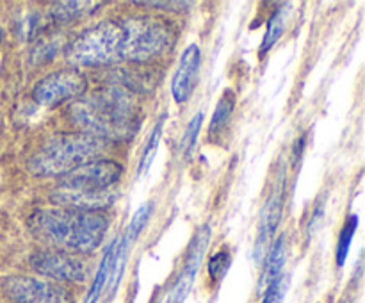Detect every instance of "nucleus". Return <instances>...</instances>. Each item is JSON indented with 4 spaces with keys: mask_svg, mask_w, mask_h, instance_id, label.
<instances>
[{
    "mask_svg": "<svg viewBox=\"0 0 365 303\" xmlns=\"http://www.w3.org/2000/svg\"><path fill=\"white\" fill-rule=\"evenodd\" d=\"M116 246H118V239H114V241H110L109 248L106 250V255H103L102 262H100L98 271H96L91 289H89L88 296H86V303L98 302L100 294H102L103 287H106L107 280H109V277H110V269H113V260H114V252H116Z\"/></svg>",
    "mask_w": 365,
    "mask_h": 303,
    "instance_id": "15",
    "label": "nucleus"
},
{
    "mask_svg": "<svg viewBox=\"0 0 365 303\" xmlns=\"http://www.w3.org/2000/svg\"><path fill=\"white\" fill-rule=\"evenodd\" d=\"M123 175V166L109 159H96L63 175L61 188L77 191H107Z\"/></svg>",
    "mask_w": 365,
    "mask_h": 303,
    "instance_id": "8",
    "label": "nucleus"
},
{
    "mask_svg": "<svg viewBox=\"0 0 365 303\" xmlns=\"http://www.w3.org/2000/svg\"><path fill=\"white\" fill-rule=\"evenodd\" d=\"M356 228H359V216H349L346 220L344 227H342L341 234H339L337 241V250H335V262H337L339 267H342L346 264V259H348L349 248H351L353 235H355Z\"/></svg>",
    "mask_w": 365,
    "mask_h": 303,
    "instance_id": "18",
    "label": "nucleus"
},
{
    "mask_svg": "<svg viewBox=\"0 0 365 303\" xmlns=\"http://www.w3.org/2000/svg\"><path fill=\"white\" fill-rule=\"evenodd\" d=\"M234 109H235V95L230 91V89H227V91L223 93V96L220 98V102H217L216 111H214L212 114V120H210V125H209L210 134H216L217 130H221V128L228 123Z\"/></svg>",
    "mask_w": 365,
    "mask_h": 303,
    "instance_id": "17",
    "label": "nucleus"
},
{
    "mask_svg": "<svg viewBox=\"0 0 365 303\" xmlns=\"http://www.w3.org/2000/svg\"><path fill=\"white\" fill-rule=\"evenodd\" d=\"M152 210H153V203H145V205L139 207L138 212L134 214V217H132L130 225H128V228H127V234L123 235V239L128 242V245H132V242H134V239L141 234V230L145 228V225H146V221H148Z\"/></svg>",
    "mask_w": 365,
    "mask_h": 303,
    "instance_id": "21",
    "label": "nucleus"
},
{
    "mask_svg": "<svg viewBox=\"0 0 365 303\" xmlns=\"http://www.w3.org/2000/svg\"><path fill=\"white\" fill-rule=\"evenodd\" d=\"M138 6L160 7L163 11H182L191 6V2H135Z\"/></svg>",
    "mask_w": 365,
    "mask_h": 303,
    "instance_id": "25",
    "label": "nucleus"
},
{
    "mask_svg": "<svg viewBox=\"0 0 365 303\" xmlns=\"http://www.w3.org/2000/svg\"><path fill=\"white\" fill-rule=\"evenodd\" d=\"M102 6V2H56L50 7V16L56 18L59 21H71L78 20L82 16H88V14L95 13L96 7Z\"/></svg>",
    "mask_w": 365,
    "mask_h": 303,
    "instance_id": "14",
    "label": "nucleus"
},
{
    "mask_svg": "<svg viewBox=\"0 0 365 303\" xmlns=\"http://www.w3.org/2000/svg\"><path fill=\"white\" fill-rule=\"evenodd\" d=\"M73 66H102L123 59V24L102 21L82 32L66 50Z\"/></svg>",
    "mask_w": 365,
    "mask_h": 303,
    "instance_id": "4",
    "label": "nucleus"
},
{
    "mask_svg": "<svg viewBox=\"0 0 365 303\" xmlns=\"http://www.w3.org/2000/svg\"><path fill=\"white\" fill-rule=\"evenodd\" d=\"M123 24V59L148 61L170 45L171 34L166 25L152 18H128Z\"/></svg>",
    "mask_w": 365,
    "mask_h": 303,
    "instance_id": "5",
    "label": "nucleus"
},
{
    "mask_svg": "<svg viewBox=\"0 0 365 303\" xmlns=\"http://www.w3.org/2000/svg\"><path fill=\"white\" fill-rule=\"evenodd\" d=\"M106 150V141L89 134H68L53 138L29 160V170L38 177L66 175L96 160Z\"/></svg>",
    "mask_w": 365,
    "mask_h": 303,
    "instance_id": "3",
    "label": "nucleus"
},
{
    "mask_svg": "<svg viewBox=\"0 0 365 303\" xmlns=\"http://www.w3.org/2000/svg\"><path fill=\"white\" fill-rule=\"evenodd\" d=\"M210 241V227L209 225H203L198 232H196L195 239L191 242V248H189L187 259H185V266L182 269L180 277H178L177 284H175L173 291L170 294V303H182L185 299V296L189 294L192 287V282H195L196 273H198V267L202 264L203 255H205V250L209 246Z\"/></svg>",
    "mask_w": 365,
    "mask_h": 303,
    "instance_id": "10",
    "label": "nucleus"
},
{
    "mask_svg": "<svg viewBox=\"0 0 365 303\" xmlns=\"http://www.w3.org/2000/svg\"><path fill=\"white\" fill-rule=\"evenodd\" d=\"M285 27V9H277L273 14H271L269 21H267V29H266V34H264L262 43H260V52L266 53L273 48L274 43L280 39L282 32H284Z\"/></svg>",
    "mask_w": 365,
    "mask_h": 303,
    "instance_id": "19",
    "label": "nucleus"
},
{
    "mask_svg": "<svg viewBox=\"0 0 365 303\" xmlns=\"http://www.w3.org/2000/svg\"><path fill=\"white\" fill-rule=\"evenodd\" d=\"M88 88V81L81 70L77 68H66V70L53 71V73L46 75L43 81L36 84L34 100L41 106H59V103L68 102V100L78 98L86 93Z\"/></svg>",
    "mask_w": 365,
    "mask_h": 303,
    "instance_id": "7",
    "label": "nucleus"
},
{
    "mask_svg": "<svg viewBox=\"0 0 365 303\" xmlns=\"http://www.w3.org/2000/svg\"><path fill=\"white\" fill-rule=\"evenodd\" d=\"M285 287H287V282L284 280V277H280L278 280H274L273 284H269L266 287V294H264L262 303H282L284 302Z\"/></svg>",
    "mask_w": 365,
    "mask_h": 303,
    "instance_id": "24",
    "label": "nucleus"
},
{
    "mask_svg": "<svg viewBox=\"0 0 365 303\" xmlns=\"http://www.w3.org/2000/svg\"><path fill=\"white\" fill-rule=\"evenodd\" d=\"M346 303H349V302H346Z\"/></svg>",
    "mask_w": 365,
    "mask_h": 303,
    "instance_id": "27",
    "label": "nucleus"
},
{
    "mask_svg": "<svg viewBox=\"0 0 365 303\" xmlns=\"http://www.w3.org/2000/svg\"><path fill=\"white\" fill-rule=\"evenodd\" d=\"M202 123H203V113H196L195 116H192V120L189 121L184 138H182L180 141V150L184 153H191V150L195 148L196 139H198V134H200V128H202Z\"/></svg>",
    "mask_w": 365,
    "mask_h": 303,
    "instance_id": "23",
    "label": "nucleus"
},
{
    "mask_svg": "<svg viewBox=\"0 0 365 303\" xmlns=\"http://www.w3.org/2000/svg\"><path fill=\"white\" fill-rule=\"evenodd\" d=\"M116 195L110 189L107 191H77V189L59 188L50 195V200L57 205L78 210H102L110 205Z\"/></svg>",
    "mask_w": 365,
    "mask_h": 303,
    "instance_id": "11",
    "label": "nucleus"
},
{
    "mask_svg": "<svg viewBox=\"0 0 365 303\" xmlns=\"http://www.w3.org/2000/svg\"><path fill=\"white\" fill-rule=\"evenodd\" d=\"M282 207H284V185H278L269 195L262 209V214H260L259 239H257V255L259 257L266 250V245L271 239V235L277 232L278 223L282 220Z\"/></svg>",
    "mask_w": 365,
    "mask_h": 303,
    "instance_id": "13",
    "label": "nucleus"
},
{
    "mask_svg": "<svg viewBox=\"0 0 365 303\" xmlns=\"http://www.w3.org/2000/svg\"><path fill=\"white\" fill-rule=\"evenodd\" d=\"M2 36H4L2 34V29H0V43H2Z\"/></svg>",
    "mask_w": 365,
    "mask_h": 303,
    "instance_id": "26",
    "label": "nucleus"
},
{
    "mask_svg": "<svg viewBox=\"0 0 365 303\" xmlns=\"http://www.w3.org/2000/svg\"><path fill=\"white\" fill-rule=\"evenodd\" d=\"M36 273L53 282H82L88 277V267L78 257L64 252H38L31 257Z\"/></svg>",
    "mask_w": 365,
    "mask_h": 303,
    "instance_id": "9",
    "label": "nucleus"
},
{
    "mask_svg": "<svg viewBox=\"0 0 365 303\" xmlns=\"http://www.w3.org/2000/svg\"><path fill=\"white\" fill-rule=\"evenodd\" d=\"M200 59L202 57H200V48L196 45H189L182 53L178 70L175 73L173 81H171V93H173V98L178 103H184L191 96L192 89H195Z\"/></svg>",
    "mask_w": 365,
    "mask_h": 303,
    "instance_id": "12",
    "label": "nucleus"
},
{
    "mask_svg": "<svg viewBox=\"0 0 365 303\" xmlns=\"http://www.w3.org/2000/svg\"><path fill=\"white\" fill-rule=\"evenodd\" d=\"M164 120H166V116L163 114V116L159 118V121L155 123V127H153L152 134H150L148 143H146V146H145V152H143L141 164H139V173H145V171L152 166L153 157H155V152H157V146H159V143H160V134H163Z\"/></svg>",
    "mask_w": 365,
    "mask_h": 303,
    "instance_id": "20",
    "label": "nucleus"
},
{
    "mask_svg": "<svg viewBox=\"0 0 365 303\" xmlns=\"http://www.w3.org/2000/svg\"><path fill=\"white\" fill-rule=\"evenodd\" d=\"M285 264V239L284 235L274 241V245L271 246V250L267 252L266 257V267H264V274H262V285H269L273 284L274 280L282 277V269H284Z\"/></svg>",
    "mask_w": 365,
    "mask_h": 303,
    "instance_id": "16",
    "label": "nucleus"
},
{
    "mask_svg": "<svg viewBox=\"0 0 365 303\" xmlns=\"http://www.w3.org/2000/svg\"><path fill=\"white\" fill-rule=\"evenodd\" d=\"M32 235L64 253H88L98 248L109 228L102 210L61 209L38 210L29 220Z\"/></svg>",
    "mask_w": 365,
    "mask_h": 303,
    "instance_id": "1",
    "label": "nucleus"
},
{
    "mask_svg": "<svg viewBox=\"0 0 365 303\" xmlns=\"http://www.w3.org/2000/svg\"><path fill=\"white\" fill-rule=\"evenodd\" d=\"M4 292L14 303H73V296L61 284L32 277H11L4 280Z\"/></svg>",
    "mask_w": 365,
    "mask_h": 303,
    "instance_id": "6",
    "label": "nucleus"
},
{
    "mask_svg": "<svg viewBox=\"0 0 365 303\" xmlns=\"http://www.w3.org/2000/svg\"><path fill=\"white\" fill-rule=\"evenodd\" d=\"M70 118L84 134L98 139L123 141L139 130L138 107L123 88H106L77 100Z\"/></svg>",
    "mask_w": 365,
    "mask_h": 303,
    "instance_id": "2",
    "label": "nucleus"
},
{
    "mask_svg": "<svg viewBox=\"0 0 365 303\" xmlns=\"http://www.w3.org/2000/svg\"><path fill=\"white\" fill-rule=\"evenodd\" d=\"M232 264V255L228 250H220L216 255L210 257L209 260V274L212 280H221L227 274L228 267Z\"/></svg>",
    "mask_w": 365,
    "mask_h": 303,
    "instance_id": "22",
    "label": "nucleus"
}]
</instances>
